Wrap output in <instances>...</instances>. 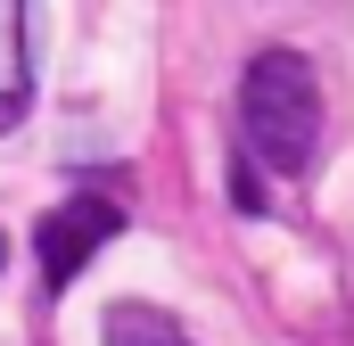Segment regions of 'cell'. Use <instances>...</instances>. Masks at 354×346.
Instances as JSON below:
<instances>
[{"label": "cell", "instance_id": "obj_1", "mask_svg": "<svg viewBox=\"0 0 354 346\" xmlns=\"http://www.w3.org/2000/svg\"><path fill=\"white\" fill-rule=\"evenodd\" d=\"M239 132L272 173H305L322 149V75L297 50H256L239 75Z\"/></svg>", "mask_w": 354, "mask_h": 346}, {"label": "cell", "instance_id": "obj_5", "mask_svg": "<svg viewBox=\"0 0 354 346\" xmlns=\"http://www.w3.org/2000/svg\"><path fill=\"white\" fill-rule=\"evenodd\" d=\"M0 264H8V239H0Z\"/></svg>", "mask_w": 354, "mask_h": 346}, {"label": "cell", "instance_id": "obj_3", "mask_svg": "<svg viewBox=\"0 0 354 346\" xmlns=\"http://www.w3.org/2000/svg\"><path fill=\"white\" fill-rule=\"evenodd\" d=\"M33 107V42H25V8L0 0V132H17Z\"/></svg>", "mask_w": 354, "mask_h": 346}, {"label": "cell", "instance_id": "obj_4", "mask_svg": "<svg viewBox=\"0 0 354 346\" xmlns=\"http://www.w3.org/2000/svg\"><path fill=\"white\" fill-rule=\"evenodd\" d=\"M99 330H107V346H198L174 313H165V305H149V297H115Z\"/></svg>", "mask_w": 354, "mask_h": 346}, {"label": "cell", "instance_id": "obj_2", "mask_svg": "<svg viewBox=\"0 0 354 346\" xmlns=\"http://www.w3.org/2000/svg\"><path fill=\"white\" fill-rule=\"evenodd\" d=\"M124 231V206L115 198H99V190H83V198H66V206H50L41 215V231H33V248H41V272H50V289H66L75 272H83L107 239Z\"/></svg>", "mask_w": 354, "mask_h": 346}]
</instances>
